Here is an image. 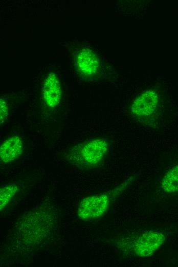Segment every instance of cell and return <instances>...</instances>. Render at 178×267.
I'll use <instances>...</instances> for the list:
<instances>
[{
  "instance_id": "cell-1",
  "label": "cell",
  "mask_w": 178,
  "mask_h": 267,
  "mask_svg": "<svg viewBox=\"0 0 178 267\" xmlns=\"http://www.w3.org/2000/svg\"><path fill=\"white\" fill-rule=\"evenodd\" d=\"M110 147L108 139L97 137L85 140L72 147L68 151L70 162L81 169H91L100 165Z\"/></svg>"
},
{
  "instance_id": "cell-2",
  "label": "cell",
  "mask_w": 178,
  "mask_h": 267,
  "mask_svg": "<svg viewBox=\"0 0 178 267\" xmlns=\"http://www.w3.org/2000/svg\"><path fill=\"white\" fill-rule=\"evenodd\" d=\"M46 212L33 211L20 222L17 233L18 238L25 245L31 246L39 243L52 231L53 220Z\"/></svg>"
},
{
  "instance_id": "cell-3",
  "label": "cell",
  "mask_w": 178,
  "mask_h": 267,
  "mask_svg": "<svg viewBox=\"0 0 178 267\" xmlns=\"http://www.w3.org/2000/svg\"><path fill=\"white\" fill-rule=\"evenodd\" d=\"M132 179L130 177L112 190L83 199L77 210L79 218L82 221H88L103 216L113 199L121 194L132 182Z\"/></svg>"
},
{
  "instance_id": "cell-4",
  "label": "cell",
  "mask_w": 178,
  "mask_h": 267,
  "mask_svg": "<svg viewBox=\"0 0 178 267\" xmlns=\"http://www.w3.org/2000/svg\"><path fill=\"white\" fill-rule=\"evenodd\" d=\"M159 100L155 91L149 90L144 92L136 98L131 106L132 118L143 126L153 127Z\"/></svg>"
},
{
  "instance_id": "cell-5",
  "label": "cell",
  "mask_w": 178,
  "mask_h": 267,
  "mask_svg": "<svg viewBox=\"0 0 178 267\" xmlns=\"http://www.w3.org/2000/svg\"><path fill=\"white\" fill-rule=\"evenodd\" d=\"M165 239L164 235L160 232L148 231L134 241L132 250L138 256H150L162 245Z\"/></svg>"
},
{
  "instance_id": "cell-6",
  "label": "cell",
  "mask_w": 178,
  "mask_h": 267,
  "mask_svg": "<svg viewBox=\"0 0 178 267\" xmlns=\"http://www.w3.org/2000/svg\"><path fill=\"white\" fill-rule=\"evenodd\" d=\"M42 98L45 104L51 108H55L60 103L61 87L58 77L54 73L49 74L44 80Z\"/></svg>"
},
{
  "instance_id": "cell-7",
  "label": "cell",
  "mask_w": 178,
  "mask_h": 267,
  "mask_svg": "<svg viewBox=\"0 0 178 267\" xmlns=\"http://www.w3.org/2000/svg\"><path fill=\"white\" fill-rule=\"evenodd\" d=\"M23 148L24 143L20 137L14 135L8 137L1 144V162L7 164L15 161L21 155Z\"/></svg>"
},
{
  "instance_id": "cell-8",
  "label": "cell",
  "mask_w": 178,
  "mask_h": 267,
  "mask_svg": "<svg viewBox=\"0 0 178 267\" xmlns=\"http://www.w3.org/2000/svg\"><path fill=\"white\" fill-rule=\"evenodd\" d=\"M98 65L97 57L91 51L83 49L79 52L77 58L78 68L84 76H94L98 71Z\"/></svg>"
},
{
  "instance_id": "cell-9",
  "label": "cell",
  "mask_w": 178,
  "mask_h": 267,
  "mask_svg": "<svg viewBox=\"0 0 178 267\" xmlns=\"http://www.w3.org/2000/svg\"><path fill=\"white\" fill-rule=\"evenodd\" d=\"M160 185L166 192H178V164L172 167L165 174Z\"/></svg>"
},
{
  "instance_id": "cell-10",
  "label": "cell",
  "mask_w": 178,
  "mask_h": 267,
  "mask_svg": "<svg viewBox=\"0 0 178 267\" xmlns=\"http://www.w3.org/2000/svg\"><path fill=\"white\" fill-rule=\"evenodd\" d=\"M18 190V186L14 183H9L1 187L0 209L1 211L10 203Z\"/></svg>"
},
{
  "instance_id": "cell-11",
  "label": "cell",
  "mask_w": 178,
  "mask_h": 267,
  "mask_svg": "<svg viewBox=\"0 0 178 267\" xmlns=\"http://www.w3.org/2000/svg\"><path fill=\"white\" fill-rule=\"evenodd\" d=\"M1 125L3 124L7 120L8 115V106L4 99H1Z\"/></svg>"
}]
</instances>
